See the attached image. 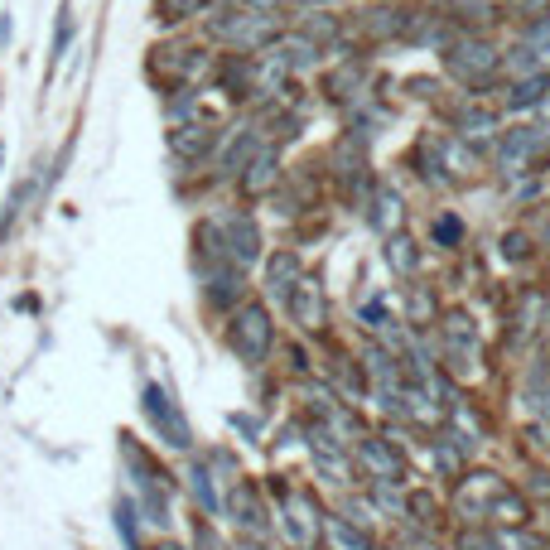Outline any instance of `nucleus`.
<instances>
[{
    "label": "nucleus",
    "mask_w": 550,
    "mask_h": 550,
    "mask_svg": "<svg viewBox=\"0 0 550 550\" xmlns=\"http://www.w3.org/2000/svg\"><path fill=\"white\" fill-rule=\"evenodd\" d=\"M411 92H415V97H430V92H435V83H430V78H411Z\"/></svg>",
    "instance_id": "2f4dec72"
},
{
    "label": "nucleus",
    "mask_w": 550,
    "mask_h": 550,
    "mask_svg": "<svg viewBox=\"0 0 550 550\" xmlns=\"http://www.w3.org/2000/svg\"><path fill=\"white\" fill-rule=\"evenodd\" d=\"M459 237H464V222H459V218H440V222H435V242H440V247H454Z\"/></svg>",
    "instance_id": "bb28decb"
},
{
    "label": "nucleus",
    "mask_w": 550,
    "mask_h": 550,
    "mask_svg": "<svg viewBox=\"0 0 550 550\" xmlns=\"http://www.w3.org/2000/svg\"><path fill=\"white\" fill-rule=\"evenodd\" d=\"M237 300V275H218V280H213V290H208V304H232Z\"/></svg>",
    "instance_id": "b1692460"
},
{
    "label": "nucleus",
    "mask_w": 550,
    "mask_h": 550,
    "mask_svg": "<svg viewBox=\"0 0 550 550\" xmlns=\"http://www.w3.org/2000/svg\"><path fill=\"white\" fill-rule=\"evenodd\" d=\"M512 68H517V73H541V49H531V44L512 49Z\"/></svg>",
    "instance_id": "393cba45"
},
{
    "label": "nucleus",
    "mask_w": 550,
    "mask_h": 550,
    "mask_svg": "<svg viewBox=\"0 0 550 550\" xmlns=\"http://www.w3.org/2000/svg\"><path fill=\"white\" fill-rule=\"evenodd\" d=\"M213 34L237 44V49H261V44H275V25L271 15H227V20H213Z\"/></svg>",
    "instance_id": "20e7f679"
},
{
    "label": "nucleus",
    "mask_w": 550,
    "mask_h": 550,
    "mask_svg": "<svg viewBox=\"0 0 550 550\" xmlns=\"http://www.w3.org/2000/svg\"><path fill=\"white\" fill-rule=\"evenodd\" d=\"M189 488H193V497H198V507H208V512H218V507H222V497H218V488H213L208 464H193L189 468Z\"/></svg>",
    "instance_id": "f3484780"
},
{
    "label": "nucleus",
    "mask_w": 550,
    "mask_h": 550,
    "mask_svg": "<svg viewBox=\"0 0 550 550\" xmlns=\"http://www.w3.org/2000/svg\"><path fill=\"white\" fill-rule=\"evenodd\" d=\"M531 39H536L541 49H550V15H546V20H536V25H531Z\"/></svg>",
    "instance_id": "c85d7f7f"
},
{
    "label": "nucleus",
    "mask_w": 550,
    "mask_h": 550,
    "mask_svg": "<svg viewBox=\"0 0 550 550\" xmlns=\"http://www.w3.org/2000/svg\"><path fill=\"white\" fill-rule=\"evenodd\" d=\"M546 140V126H517L512 136L497 145V169L502 174H522V160H531Z\"/></svg>",
    "instance_id": "0eeeda50"
},
{
    "label": "nucleus",
    "mask_w": 550,
    "mask_h": 550,
    "mask_svg": "<svg viewBox=\"0 0 550 550\" xmlns=\"http://www.w3.org/2000/svg\"><path fill=\"white\" fill-rule=\"evenodd\" d=\"M251 5V15H271V10H280L285 0H247Z\"/></svg>",
    "instance_id": "7c9ffc66"
},
{
    "label": "nucleus",
    "mask_w": 550,
    "mask_h": 550,
    "mask_svg": "<svg viewBox=\"0 0 550 550\" xmlns=\"http://www.w3.org/2000/svg\"><path fill=\"white\" fill-rule=\"evenodd\" d=\"M150 550H179V546H174V541H160V546H150Z\"/></svg>",
    "instance_id": "72a5a7b5"
},
{
    "label": "nucleus",
    "mask_w": 550,
    "mask_h": 550,
    "mask_svg": "<svg viewBox=\"0 0 550 550\" xmlns=\"http://www.w3.org/2000/svg\"><path fill=\"white\" fill-rule=\"evenodd\" d=\"M507 256H512V261L526 256V237H522V232H512V237H507Z\"/></svg>",
    "instance_id": "c756f323"
},
{
    "label": "nucleus",
    "mask_w": 550,
    "mask_h": 550,
    "mask_svg": "<svg viewBox=\"0 0 550 550\" xmlns=\"http://www.w3.org/2000/svg\"><path fill=\"white\" fill-rule=\"evenodd\" d=\"M353 87H362V63H348L343 73H333V78H329L333 97H353Z\"/></svg>",
    "instance_id": "4be33fe9"
},
{
    "label": "nucleus",
    "mask_w": 550,
    "mask_h": 550,
    "mask_svg": "<svg viewBox=\"0 0 550 550\" xmlns=\"http://www.w3.org/2000/svg\"><path fill=\"white\" fill-rule=\"evenodd\" d=\"M546 247H550V227H546Z\"/></svg>",
    "instance_id": "c9c22d12"
},
{
    "label": "nucleus",
    "mask_w": 550,
    "mask_h": 550,
    "mask_svg": "<svg viewBox=\"0 0 550 550\" xmlns=\"http://www.w3.org/2000/svg\"><path fill=\"white\" fill-rule=\"evenodd\" d=\"M275 179H280V155H275L271 145H261V150L251 155L247 174H242V189H247L251 198H261V193L275 189Z\"/></svg>",
    "instance_id": "9d476101"
},
{
    "label": "nucleus",
    "mask_w": 550,
    "mask_h": 550,
    "mask_svg": "<svg viewBox=\"0 0 550 550\" xmlns=\"http://www.w3.org/2000/svg\"><path fill=\"white\" fill-rule=\"evenodd\" d=\"M29 198H34V184H15V189H10V198H5V213H0V242H5V237H10V232H15V222L25 218V208H29Z\"/></svg>",
    "instance_id": "2eb2a0df"
},
{
    "label": "nucleus",
    "mask_w": 550,
    "mask_h": 550,
    "mask_svg": "<svg viewBox=\"0 0 550 550\" xmlns=\"http://www.w3.org/2000/svg\"><path fill=\"white\" fill-rule=\"evenodd\" d=\"M497 49L488 44V39H478V34H464V39H454L449 44V54H444V68L459 78V83H468V87H483L488 78L497 73Z\"/></svg>",
    "instance_id": "f257e3e1"
},
{
    "label": "nucleus",
    "mask_w": 550,
    "mask_h": 550,
    "mask_svg": "<svg viewBox=\"0 0 550 550\" xmlns=\"http://www.w3.org/2000/svg\"><path fill=\"white\" fill-rule=\"evenodd\" d=\"M386 261H391V271L411 275L420 256H415V247H411V242H406V237H391V242H386Z\"/></svg>",
    "instance_id": "aec40b11"
},
{
    "label": "nucleus",
    "mask_w": 550,
    "mask_h": 550,
    "mask_svg": "<svg viewBox=\"0 0 550 550\" xmlns=\"http://www.w3.org/2000/svg\"><path fill=\"white\" fill-rule=\"evenodd\" d=\"M193 541H198V550H227L218 541V531H213V526L208 522H198V531H193Z\"/></svg>",
    "instance_id": "cd10ccee"
},
{
    "label": "nucleus",
    "mask_w": 550,
    "mask_h": 550,
    "mask_svg": "<svg viewBox=\"0 0 550 550\" xmlns=\"http://www.w3.org/2000/svg\"><path fill=\"white\" fill-rule=\"evenodd\" d=\"M358 459H362V468H367L377 483H401V473H406L401 454H396L386 440H362L358 444Z\"/></svg>",
    "instance_id": "6e6552de"
},
{
    "label": "nucleus",
    "mask_w": 550,
    "mask_h": 550,
    "mask_svg": "<svg viewBox=\"0 0 550 550\" xmlns=\"http://www.w3.org/2000/svg\"><path fill=\"white\" fill-rule=\"evenodd\" d=\"M478 550H502V546H497V541H483V546H478Z\"/></svg>",
    "instance_id": "f704fd0d"
},
{
    "label": "nucleus",
    "mask_w": 550,
    "mask_h": 550,
    "mask_svg": "<svg viewBox=\"0 0 550 550\" xmlns=\"http://www.w3.org/2000/svg\"><path fill=\"white\" fill-rule=\"evenodd\" d=\"M227 343L242 362H261L271 353V314L261 304H242L227 324Z\"/></svg>",
    "instance_id": "f03ea898"
},
{
    "label": "nucleus",
    "mask_w": 550,
    "mask_h": 550,
    "mask_svg": "<svg viewBox=\"0 0 550 550\" xmlns=\"http://www.w3.org/2000/svg\"><path fill=\"white\" fill-rule=\"evenodd\" d=\"M227 512L247 526V531H266V507H261V497H256V488H251V483L232 488V497H227Z\"/></svg>",
    "instance_id": "f8f14e48"
},
{
    "label": "nucleus",
    "mask_w": 550,
    "mask_h": 550,
    "mask_svg": "<svg viewBox=\"0 0 550 550\" xmlns=\"http://www.w3.org/2000/svg\"><path fill=\"white\" fill-rule=\"evenodd\" d=\"M213 140H218V131H213L208 121H189V126H174V131H169V150H174L179 160H198V155L213 150Z\"/></svg>",
    "instance_id": "1a4fd4ad"
},
{
    "label": "nucleus",
    "mask_w": 550,
    "mask_h": 550,
    "mask_svg": "<svg viewBox=\"0 0 550 550\" xmlns=\"http://www.w3.org/2000/svg\"><path fill=\"white\" fill-rule=\"evenodd\" d=\"M222 232V247L232 256V266H251V261H261V232H256V222L247 213H227L218 222Z\"/></svg>",
    "instance_id": "39448f33"
},
{
    "label": "nucleus",
    "mask_w": 550,
    "mask_h": 550,
    "mask_svg": "<svg viewBox=\"0 0 550 550\" xmlns=\"http://www.w3.org/2000/svg\"><path fill=\"white\" fill-rule=\"evenodd\" d=\"M401 222V198H396V189H377V203H372V227L377 232H391Z\"/></svg>",
    "instance_id": "dca6fc26"
},
{
    "label": "nucleus",
    "mask_w": 550,
    "mask_h": 550,
    "mask_svg": "<svg viewBox=\"0 0 550 550\" xmlns=\"http://www.w3.org/2000/svg\"><path fill=\"white\" fill-rule=\"evenodd\" d=\"M116 531L131 550H140V531H136V502H116Z\"/></svg>",
    "instance_id": "412c9836"
},
{
    "label": "nucleus",
    "mask_w": 550,
    "mask_h": 550,
    "mask_svg": "<svg viewBox=\"0 0 550 550\" xmlns=\"http://www.w3.org/2000/svg\"><path fill=\"white\" fill-rule=\"evenodd\" d=\"M285 304H290V314H295L300 329H309V333L324 329V314H329V309H324V285H319L314 275H300V285L290 290Z\"/></svg>",
    "instance_id": "423d86ee"
},
{
    "label": "nucleus",
    "mask_w": 550,
    "mask_h": 550,
    "mask_svg": "<svg viewBox=\"0 0 550 550\" xmlns=\"http://www.w3.org/2000/svg\"><path fill=\"white\" fill-rule=\"evenodd\" d=\"M285 517H290V541L295 546H314V536H319V522H314V502L309 497H285Z\"/></svg>",
    "instance_id": "9b49d317"
},
{
    "label": "nucleus",
    "mask_w": 550,
    "mask_h": 550,
    "mask_svg": "<svg viewBox=\"0 0 550 550\" xmlns=\"http://www.w3.org/2000/svg\"><path fill=\"white\" fill-rule=\"evenodd\" d=\"M68 44H73V5L63 0V10H58V34H54V63L68 54Z\"/></svg>",
    "instance_id": "5701e85b"
},
{
    "label": "nucleus",
    "mask_w": 550,
    "mask_h": 550,
    "mask_svg": "<svg viewBox=\"0 0 550 550\" xmlns=\"http://www.w3.org/2000/svg\"><path fill=\"white\" fill-rule=\"evenodd\" d=\"M160 10H165V20H189L203 10V0H160Z\"/></svg>",
    "instance_id": "a878e982"
},
{
    "label": "nucleus",
    "mask_w": 550,
    "mask_h": 550,
    "mask_svg": "<svg viewBox=\"0 0 550 550\" xmlns=\"http://www.w3.org/2000/svg\"><path fill=\"white\" fill-rule=\"evenodd\" d=\"M329 541H333V550H367V536H362L358 526L348 522V517H329Z\"/></svg>",
    "instance_id": "a211bd4d"
},
{
    "label": "nucleus",
    "mask_w": 550,
    "mask_h": 550,
    "mask_svg": "<svg viewBox=\"0 0 550 550\" xmlns=\"http://www.w3.org/2000/svg\"><path fill=\"white\" fill-rule=\"evenodd\" d=\"M367 34H377V39H391V34H401V10H367Z\"/></svg>",
    "instance_id": "6ab92c4d"
},
{
    "label": "nucleus",
    "mask_w": 550,
    "mask_h": 550,
    "mask_svg": "<svg viewBox=\"0 0 550 550\" xmlns=\"http://www.w3.org/2000/svg\"><path fill=\"white\" fill-rule=\"evenodd\" d=\"M546 87H550V78H546V73H536V78H522V83L512 87V97H507V107H512V111L541 107V102H546V97H550Z\"/></svg>",
    "instance_id": "4468645a"
},
{
    "label": "nucleus",
    "mask_w": 550,
    "mask_h": 550,
    "mask_svg": "<svg viewBox=\"0 0 550 550\" xmlns=\"http://www.w3.org/2000/svg\"><path fill=\"white\" fill-rule=\"evenodd\" d=\"M512 5H522V10H546L550 0H512Z\"/></svg>",
    "instance_id": "473e14b6"
},
{
    "label": "nucleus",
    "mask_w": 550,
    "mask_h": 550,
    "mask_svg": "<svg viewBox=\"0 0 550 550\" xmlns=\"http://www.w3.org/2000/svg\"><path fill=\"white\" fill-rule=\"evenodd\" d=\"M0 160H5V145H0Z\"/></svg>",
    "instance_id": "e433bc0d"
},
{
    "label": "nucleus",
    "mask_w": 550,
    "mask_h": 550,
    "mask_svg": "<svg viewBox=\"0 0 550 550\" xmlns=\"http://www.w3.org/2000/svg\"><path fill=\"white\" fill-rule=\"evenodd\" d=\"M266 285H271V295L290 300V290L300 285V256L295 251H275L271 266H266Z\"/></svg>",
    "instance_id": "ddd939ff"
},
{
    "label": "nucleus",
    "mask_w": 550,
    "mask_h": 550,
    "mask_svg": "<svg viewBox=\"0 0 550 550\" xmlns=\"http://www.w3.org/2000/svg\"><path fill=\"white\" fill-rule=\"evenodd\" d=\"M145 415L155 420V430L165 435V444H174V449H189L193 444V435H189V420L179 415V406L165 396V386H145Z\"/></svg>",
    "instance_id": "7ed1b4c3"
}]
</instances>
